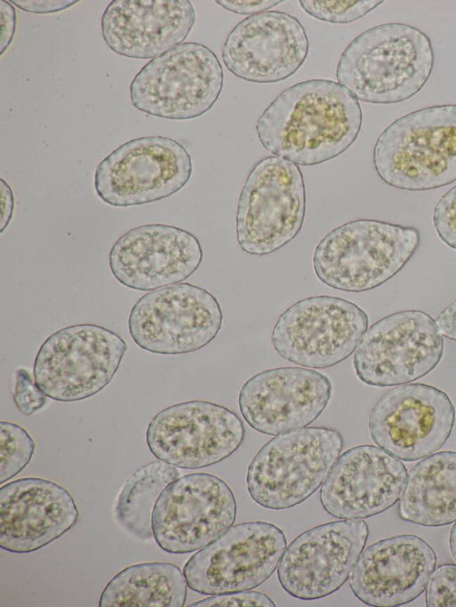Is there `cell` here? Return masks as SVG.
I'll use <instances>...</instances> for the list:
<instances>
[{
  "label": "cell",
  "instance_id": "obj_16",
  "mask_svg": "<svg viewBox=\"0 0 456 607\" xmlns=\"http://www.w3.org/2000/svg\"><path fill=\"white\" fill-rule=\"evenodd\" d=\"M454 421L455 408L447 393L416 383L384 394L370 412L368 427L379 448L400 460L412 462L441 449Z\"/></svg>",
  "mask_w": 456,
  "mask_h": 607
},
{
  "label": "cell",
  "instance_id": "obj_23",
  "mask_svg": "<svg viewBox=\"0 0 456 607\" xmlns=\"http://www.w3.org/2000/svg\"><path fill=\"white\" fill-rule=\"evenodd\" d=\"M78 520L70 493L59 484L26 477L0 488V547L16 554L39 550Z\"/></svg>",
  "mask_w": 456,
  "mask_h": 607
},
{
  "label": "cell",
  "instance_id": "obj_1",
  "mask_svg": "<svg viewBox=\"0 0 456 607\" xmlns=\"http://www.w3.org/2000/svg\"><path fill=\"white\" fill-rule=\"evenodd\" d=\"M362 124L359 101L339 83L317 78L281 92L258 117L256 131L272 154L309 166L348 150Z\"/></svg>",
  "mask_w": 456,
  "mask_h": 607
},
{
  "label": "cell",
  "instance_id": "obj_4",
  "mask_svg": "<svg viewBox=\"0 0 456 607\" xmlns=\"http://www.w3.org/2000/svg\"><path fill=\"white\" fill-rule=\"evenodd\" d=\"M420 233L373 219L344 223L315 247L313 268L326 286L345 292L373 289L395 276L419 247Z\"/></svg>",
  "mask_w": 456,
  "mask_h": 607
},
{
  "label": "cell",
  "instance_id": "obj_11",
  "mask_svg": "<svg viewBox=\"0 0 456 607\" xmlns=\"http://www.w3.org/2000/svg\"><path fill=\"white\" fill-rule=\"evenodd\" d=\"M444 353L435 320L419 310L390 314L372 324L355 349L353 366L367 385L390 387L414 382L436 368Z\"/></svg>",
  "mask_w": 456,
  "mask_h": 607
},
{
  "label": "cell",
  "instance_id": "obj_9",
  "mask_svg": "<svg viewBox=\"0 0 456 607\" xmlns=\"http://www.w3.org/2000/svg\"><path fill=\"white\" fill-rule=\"evenodd\" d=\"M191 158L179 142L165 136L132 139L97 166L94 184L106 204L126 207L161 200L191 179Z\"/></svg>",
  "mask_w": 456,
  "mask_h": 607
},
{
  "label": "cell",
  "instance_id": "obj_5",
  "mask_svg": "<svg viewBox=\"0 0 456 607\" xmlns=\"http://www.w3.org/2000/svg\"><path fill=\"white\" fill-rule=\"evenodd\" d=\"M333 428L303 427L267 441L251 460L246 476L250 498L271 510L296 506L325 482L343 449Z\"/></svg>",
  "mask_w": 456,
  "mask_h": 607
},
{
  "label": "cell",
  "instance_id": "obj_24",
  "mask_svg": "<svg viewBox=\"0 0 456 607\" xmlns=\"http://www.w3.org/2000/svg\"><path fill=\"white\" fill-rule=\"evenodd\" d=\"M195 22L188 0H113L101 20L104 42L132 59H154L183 44Z\"/></svg>",
  "mask_w": 456,
  "mask_h": 607
},
{
  "label": "cell",
  "instance_id": "obj_21",
  "mask_svg": "<svg viewBox=\"0 0 456 607\" xmlns=\"http://www.w3.org/2000/svg\"><path fill=\"white\" fill-rule=\"evenodd\" d=\"M407 476L397 457L377 446L358 445L338 458L321 489V504L338 519L370 518L400 499Z\"/></svg>",
  "mask_w": 456,
  "mask_h": 607
},
{
  "label": "cell",
  "instance_id": "obj_15",
  "mask_svg": "<svg viewBox=\"0 0 456 607\" xmlns=\"http://www.w3.org/2000/svg\"><path fill=\"white\" fill-rule=\"evenodd\" d=\"M242 420L231 409L206 401H189L156 414L146 430V442L159 460L183 469L217 464L242 444Z\"/></svg>",
  "mask_w": 456,
  "mask_h": 607
},
{
  "label": "cell",
  "instance_id": "obj_18",
  "mask_svg": "<svg viewBox=\"0 0 456 607\" xmlns=\"http://www.w3.org/2000/svg\"><path fill=\"white\" fill-rule=\"evenodd\" d=\"M331 395L332 384L324 374L282 367L261 371L247 380L238 401L240 414L251 428L275 436L311 425Z\"/></svg>",
  "mask_w": 456,
  "mask_h": 607
},
{
  "label": "cell",
  "instance_id": "obj_7",
  "mask_svg": "<svg viewBox=\"0 0 456 607\" xmlns=\"http://www.w3.org/2000/svg\"><path fill=\"white\" fill-rule=\"evenodd\" d=\"M305 215V188L297 165L277 156L259 160L239 197L237 241L254 255L272 254L300 232Z\"/></svg>",
  "mask_w": 456,
  "mask_h": 607
},
{
  "label": "cell",
  "instance_id": "obj_20",
  "mask_svg": "<svg viewBox=\"0 0 456 607\" xmlns=\"http://www.w3.org/2000/svg\"><path fill=\"white\" fill-rule=\"evenodd\" d=\"M202 260L201 245L192 233L161 223L129 230L118 238L109 254L115 279L139 291L179 284L198 270Z\"/></svg>",
  "mask_w": 456,
  "mask_h": 607
},
{
  "label": "cell",
  "instance_id": "obj_37",
  "mask_svg": "<svg viewBox=\"0 0 456 607\" xmlns=\"http://www.w3.org/2000/svg\"><path fill=\"white\" fill-rule=\"evenodd\" d=\"M436 322L443 336L456 342V300L439 314Z\"/></svg>",
  "mask_w": 456,
  "mask_h": 607
},
{
  "label": "cell",
  "instance_id": "obj_38",
  "mask_svg": "<svg viewBox=\"0 0 456 607\" xmlns=\"http://www.w3.org/2000/svg\"><path fill=\"white\" fill-rule=\"evenodd\" d=\"M14 208V197L9 184L1 179V219L0 232L9 225Z\"/></svg>",
  "mask_w": 456,
  "mask_h": 607
},
{
  "label": "cell",
  "instance_id": "obj_27",
  "mask_svg": "<svg viewBox=\"0 0 456 607\" xmlns=\"http://www.w3.org/2000/svg\"><path fill=\"white\" fill-rule=\"evenodd\" d=\"M178 477L175 466L161 460L135 470L123 484L116 501L118 523L134 537L151 539L156 502L167 486Z\"/></svg>",
  "mask_w": 456,
  "mask_h": 607
},
{
  "label": "cell",
  "instance_id": "obj_29",
  "mask_svg": "<svg viewBox=\"0 0 456 607\" xmlns=\"http://www.w3.org/2000/svg\"><path fill=\"white\" fill-rule=\"evenodd\" d=\"M383 1L379 0H301V8L310 16L322 21L346 24L355 21L374 9Z\"/></svg>",
  "mask_w": 456,
  "mask_h": 607
},
{
  "label": "cell",
  "instance_id": "obj_34",
  "mask_svg": "<svg viewBox=\"0 0 456 607\" xmlns=\"http://www.w3.org/2000/svg\"><path fill=\"white\" fill-rule=\"evenodd\" d=\"M282 0H217L216 3L224 10L240 15H255L267 12Z\"/></svg>",
  "mask_w": 456,
  "mask_h": 607
},
{
  "label": "cell",
  "instance_id": "obj_12",
  "mask_svg": "<svg viewBox=\"0 0 456 607\" xmlns=\"http://www.w3.org/2000/svg\"><path fill=\"white\" fill-rule=\"evenodd\" d=\"M223 323L217 299L208 290L179 283L150 291L131 309L128 330L142 349L158 354L196 352L212 342Z\"/></svg>",
  "mask_w": 456,
  "mask_h": 607
},
{
  "label": "cell",
  "instance_id": "obj_39",
  "mask_svg": "<svg viewBox=\"0 0 456 607\" xmlns=\"http://www.w3.org/2000/svg\"><path fill=\"white\" fill-rule=\"evenodd\" d=\"M449 546L453 559L456 561V522L449 535Z\"/></svg>",
  "mask_w": 456,
  "mask_h": 607
},
{
  "label": "cell",
  "instance_id": "obj_31",
  "mask_svg": "<svg viewBox=\"0 0 456 607\" xmlns=\"http://www.w3.org/2000/svg\"><path fill=\"white\" fill-rule=\"evenodd\" d=\"M432 219L439 239L456 250V186L439 199Z\"/></svg>",
  "mask_w": 456,
  "mask_h": 607
},
{
  "label": "cell",
  "instance_id": "obj_25",
  "mask_svg": "<svg viewBox=\"0 0 456 607\" xmlns=\"http://www.w3.org/2000/svg\"><path fill=\"white\" fill-rule=\"evenodd\" d=\"M402 520L425 527L456 522V452L433 453L409 472L399 499Z\"/></svg>",
  "mask_w": 456,
  "mask_h": 607
},
{
  "label": "cell",
  "instance_id": "obj_14",
  "mask_svg": "<svg viewBox=\"0 0 456 607\" xmlns=\"http://www.w3.org/2000/svg\"><path fill=\"white\" fill-rule=\"evenodd\" d=\"M236 514L235 497L225 482L207 473L186 474L167 485L158 498L153 537L167 553H191L222 536Z\"/></svg>",
  "mask_w": 456,
  "mask_h": 607
},
{
  "label": "cell",
  "instance_id": "obj_3",
  "mask_svg": "<svg viewBox=\"0 0 456 607\" xmlns=\"http://www.w3.org/2000/svg\"><path fill=\"white\" fill-rule=\"evenodd\" d=\"M373 165L387 185L438 189L456 181V104L422 108L389 124L373 148Z\"/></svg>",
  "mask_w": 456,
  "mask_h": 607
},
{
  "label": "cell",
  "instance_id": "obj_32",
  "mask_svg": "<svg viewBox=\"0 0 456 607\" xmlns=\"http://www.w3.org/2000/svg\"><path fill=\"white\" fill-rule=\"evenodd\" d=\"M13 401L20 413L30 416L39 410L46 401V395L33 384L28 372L24 368L16 371Z\"/></svg>",
  "mask_w": 456,
  "mask_h": 607
},
{
  "label": "cell",
  "instance_id": "obj_10",
  "mask_svg": "<svg viewBox=\"0 0 456 607\" xmlns=\"http://www.w3.org/2000/svg\"><path fill=\"white\" fill-rule=\"evenodd\" d=\"M366 312L346 299L315 295L284 311L271 343L285 360L312 368H328L347 359L368 329Z\"/></svg>",
  "mask_w": 456,
  "mask_h": 607
},
{
  "label": "cell",
  "instance_id": "obj_19",
  "mask_svg": "<svg viewBox=\"0 0 456 607\" xmlns=\"http://www.w3.org/2000/svg\"><path fill=\"white\" fill-rule=\"evenodd\" d=\"M308 51L306 32L296 17L267 11L247 17L231 30L222 48V59L236 77L270 84L295 74Z\"/></svg>",
  "mask_w": 456,
  "mask_h": 607
},
{
  "label": "cell",
  "instance_id": "obj_36",
  "mask_svg": "<svg viewBox=\"0 0 456 607\" xmlns=\"http://www.w3.org/2000/svg\"><path fill=\"white\" fill-rule=\"evenodd\" d=\"M1 54L9 47L16 28V12L10 1H0Z\"/></svg>",
  "mask_w": 456,
  "mask_h": 607
},
{
  "label": "cell",
  "instance_id": "obj_2",
  "mask_svg": "<svg viewBox=\"0 0 456 607\" xmlns=\"http://www.w3.org/2000/svg\"><path fill=\"white\" fill-rule=\"evenodd\" d=\"M434 64L432 43L423 31L390 22L354 37L338 60L336 77L358 101L395 104L424 87Z\"/></svg>",
  "mask_w": 456,
  "mask_h": 607
},
{
  "label": "cell",
  "instance_id": "obj_30",
  "mask_svg": "<svg viewBox=\"0 0 456 607\" xmlns=\"http://www.w3.org/2000/svg\"><path fill=\"white\" fill-rule=\"evenodd\" d=\"M428 607H456V564L445 563L435 569L427 586Z\"/></svg>",
  "mask_w": 456,
  "mask_h": 607
},
{
  "label": "cell",
  "instance_id": "obj_22",
  "mask_svg": "<svg viewBox=\"0 0 456 607\" xmlns=\"http://www.w3.org/2000/svg\"><path fill=\"white\" fill-rule=\"evenodd\" d=\"M436 565V552L426 540L412 534L396 535L362 552L349 586L366 605L401 606L424 592Z\"/></svg>",
  "mask_w": 456,
  "mask_h": 607
},
{
  "label": "cell",
  "instance_id": "obj_8",
  "mask_svg": "<svg viewBox=\"0 0 456 607\" xmlns=\"http://www.w3.org/2000/svg\"><path fill=\"white\" fill-rule=\"evenodd\" d=\"M127 346L120 336L95 324H77L49 336L34 361L35 383L49 398L77 401L105 388Z\"/></svg>",
  "mask_w": 456,
  "mask_h": 607
},
{
  "label": "cell",
  "instance_id": "obj_17",
  "mask_svg": "<svg viewBox=\"0 0 456 607\" xmlns=\"http://www.w3.org/2000/svg\"><path fill=\"white\" fill-rule=\"evenodd\" d=\"M369 533L362 519L330 522L303 532L289 545L279 563L281 587L305 601L338 591L350 578Z\"/></svg>",
  "mask_w": 456,
  "mask_h": 607
},
{
  "label": "cell",
  "instance_id": "obj_26",
  "mask_svg": "<svg viewBox=\"0 0 456 607\" xmlns=\"http://www.w3.org/2000/svg\"><path fill=\"white\" fill-rule=\"evenodd\" d=\"M187 596L183 573L169 562H142L117 573L104 587L101 607H183Z\"/></svg>",
  "mask_w": 456,
  "mask_h": 607
},
{
  "label": "cell",
  "instance_id": "obj_6",
  "mask_svg": "<svg viewBox=\"0 0 456 607\" xmlns=\"http://www.w3.org/2000/svg\"><path fill=\"white\" fill-rule=\"evenodd\" d=\"M223 85V68L216 54L202 44L185 42L140 69L130 84V100L143 113L186 120L208 111Z\"/></svg>",
  "mask_w": 456,
  "mask_h": 607
},
{
  "label": "cell",
  "instance_id": "obj_28",
  "mask_svg": "<svg viewBox=\"0 0 456 607\" xmlns=\"http://www.w3.org/2000/svg\"><path fill=\"white\" fill-rule=\"evenodd\" d=\"M35 442L21 426L0 422V483L9 481L30 462Z\"/></svg>",
  "mask_w": 456,
  "mask_h": 607
},
{
  "label": "cell",
  "instance_id": "obj_13",
  "mask_svg": "<svg viewBox=\"0 0 456 607\" xmlns=\"http://www.w3.org/2000/svg\"><path fill=\"white\" fill-rule=\"evenodd\" d=\"M287 546L284 532L262 521L229 528L183 566L187 586L201 595L250 590L274 572Z\"/></svg>",
  "mask_w": 456,
  "mask_h": 607
},
{
  "label": "cell",
  "instance_id": "obj_35",
  "mask_svg": "<svg viewBox=\"0 0 456 607\" xmlns=\"http://www.w3.org/2000/svg\"><path fill=\"white\" fill-rule=\"evenodd\" d=\"M78 1L71 0H11L20 10L31 13H53L71 7Z\"/></svg>",
  "mask_w": 456,
  "mask_h": 607
},
{
  "label": "cell",
  "instance_id": "obj_33",
  "mask_svg": "<svg viewBox=\"0 0 456 607\" xmlns=\"http://www.w3.org/2000/svg\"><path fill=\"white\" fill-rule=\"evenodd\" d=\"M190 607H214V606H264L275 607V603L265 594L256 591H238L214 595L189 605Z\"/></svg>",
  "mask_w": 456,
  "mask_h": 607
}]
</instances>
